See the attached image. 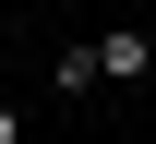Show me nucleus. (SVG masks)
<instances>
[{
  "label": "nucleus",
  "mask_w": 156,
  "mask_h": 144,
  "mask_svg": "<svg viewBox=\"0 0 156 144\" xmlns=\"http://www.w3.org/2000/svg\"><path fill=\"white\" fill-rule=\"evenodd\" d=\"M96 72L108 84H144L156 72V36H144V24H108V36H96Z\"/></svg>",
  "instance_id": "1"
},
{
  "label": "nucleus",
  "mask_w": 156,
  "mask_h": 144,
  "mask_svg": "<svg viewBox=\"0 0 156 144\" xmlns=\"http://www.w3.org/2000/svg\"><path fill=\"white\" fill-rule=\"evenodd\" d=\"M12 132H24V108H0V144H12Z\"/></svg>",
  "instance_id": "3"
},
{
  "label": "nucleus",
  "mask_w": 156,
  "mask_h": 144,
  "mask_svg": "<svg viewBox=\"0 0 156 144\" xmlns=\"http://www.w3.org/2000/svg\"><path fill=\"white\" fill-rule=\"evenodd\" d=\"M48 84H60V96H96V84H108V72H96V36H72V48H60Z\"/></svg>",
  "instance_id": "2"
}]
</instances>
